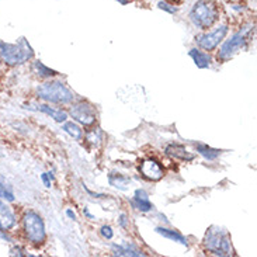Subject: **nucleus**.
Instances as JSON below:
<instances>
[{
  "label": "nucleus",
  "mask_w": 257,
  "mask_h": 257,
  "mask_svg": "<svg viewBox=\"0 0 257 257\" xmlns=\"http://www.w3.org/2000/svg\"><path fill=\"white\" fill-rule=\"evenodd\" d=\"M220 17V7L214 0H197L190 12L191 23L201 28L208 30Z\"/></svg>",
  "instance_id": "obj_1"
},
{
  "label": "nucleus",
  "mask_w": 257,
  "mask_h": 257,
  "mask_svg": "<svg viewBox=\"0 0 257 257\" xmlns=\"http://www.w3.org/2000/svg\"><path fill=\"white\" fill-rule=\"evenodd\" d=\"M33 55V48L30 47L25 38H20L17 44H7L0 41V59H3L9 66L21 65L31 59Z\"/></svg>",
  "instance_id": "obj_2"
},
{
  "label": "nucleus",
  "mask_w": 257,
  "mask_h": 257,
  "mask_svg": "<svg viewBox=\"0 0 257 257\" xmlns=\"http://www.w3.org/2000/svg\"><path fill=\"white\" fill-rule=\"evenodd\" d=\"M205 249L215 256L232 255V245L229 233L220 226H211L204 238Z\"/></svg>",
  "instance_id": "obj_3"
},
{
  "label": "nucleus",
  "mask_w": 257,
  "mask_h": 257,
  "mask_svg": "<svg viewBox=\"0 0 257 257\" xmlns=\"http://www.w3.org/2000/svg\"><path fill=\"white\" fill-rule=\"evenodd\" d=\"M38 97L55 104H69L73 101V93L62 82H45L37 89Z\"/></svg>",
  "instance_id": "obj_4"
},
{
  "label": "nucleus",
  "mask_w": 257,
  "mask_h": 257,
  "mask_svg": "<svg viewBox=\"0 0 257 257\" xmlns=\"http://www.w3.org/2000/svg\"><path fill=\"white\" fill-rule=\"evenodd\" d=\"M23 228L27 239L34 243V245H41L47 239V232H45V225L44 220L39 217L36 211H27L23 217Z\"/></svg>",
  "instance_id": "obj_5"
},
{
  "label": "nucleus",
  "mask_w": 257,
  "mask_h": 257,
  "mask_svg": "<svg viewBox=\"0 0 257 257\" xmlns=\"http://www.w3.org/2000/svg\"><path fill=\"white\" fill-rule=\"evenodd\" d=\"M252 33V25H247L243 27L240 31L235 33L232 37L229 38L220 49V54H218V59H220L222 62L229 61L231 58L235 56V54H238L240 49L243 48L246 45V42L249 41V36Z\"/></svg>",
  "instance_id": "obj_6"
},
{
  "label": "nucleus",
  "mask_w": 257,
  "mask_h": 257,
  "mask_svg": "<svg viewBox=\"0 0 257 257\" xmlns=\"http://www.w3.org/2000/svg\"><path fill=\"white\" fill-rule=\"evenodd\" d=\"M69 114L74 121L80 123L82 125H86V127L93 125L96 123V117H97L96 109L87 101H80V103L74 104L69 111Z\"/></svg>",
  "instance_id": "obj_7"
},
{
  "label": "nucleus",
  "mask_w": 257,
  "mask_h": 257,
  "mask_svg": "<svg viewBox=\"0 0 257 257\" xmlns=\"http://www.w3.org/2000/svg\"><path fill=\"white\" fill-rule=\"evenodd\" d=\"M228 30H229L228 25H220V27H218L217 30H214L212 33L204 34V36H198V37L196 38L197 44L202 49H205V51H212V49L218 47V44H220L223 38L226 37Z\"/></svg>",
  "instance_id": "obj_8"
},
{
  "label": "nucleus",
  "mask_w": 257,
  "mask_h": 257,
  "mask_svg": "<svg viewBox=\"0 0 257 257\" xmlns=\"http://www.w3.org/2000/svg\"><path fill=\"white\" fill-rule=\"evenodd\" d=\"M139 171L142 173V176L145 179L150 180V182H158V180H160L163 177V174H165V170H163L162 165L155 159L144 160L141 163V166H139Z\"/></svg>",
  "instance_id": "obj_9"
},
{
  "label": "nucleus",
  "mask_w": 257,
  "mask_h": 257,
  "mask_svg": "<svg viewBox=\"0 0 257 257\" xmlns=\"http://www.w3.org/2000/svg\"><path fill=\"white\" fill-rule=\"evenodd\" d=\"M16 226V215L13 209L0 201V229L3 231H10Z\"/></svg>",
  "instance_id": "obj_10"
},
{
  "label": "nucleus",
  "mask_w": 257,
  "mask_h": 257,
  "mask_svg": "<svg viewBox=\"0 0 257 257\" xmlns=\"http://www.w3.org/2000/svg\"><path fill=\"white\" fill-rule=\"evenodd\" d=\"M165 153L167 156H170L173 159L183 160V162H191L194 160V155H191L183 145H179V144H170L167 145L165 149Z\"/></svg>",
  "instance_id": "obj_11"
},
{
  "label": "nucleus",
  "mask_w": 257,
  "mask_h": 257,
  "mask_svg": "<svg viewBox=\"0 0 257 257\" xmlns=\"http://www.w3.org/2000/svg\"><path fill=\"white\" fill-rule=\"evenodd\" d=\"M131 205L135 209L141 211V212H149L150 209L153 208V205L149 201V197H147L145 190H136L135 191V196L131 200Z\"/></svg>",
  "instance_id": "obj_12"
},
{
  "label": "nucleus",
  "mask_w": 257,
  "mask_h": 257,
  "mask_svg": "<svg viewBox=\"0 0 257 257\" xmlns=\"http://www.w3.org/2000/svg\"><path fill=\"white\" fill-rule=\"evenodd\" d=\"M111 252L114 256H145V253H142V250H139L138 247L132 243H124V245H112Z\"/></svg>",
  "instance_id": "obj_13"
},
{
  "label": "nucleus",
  "mask_w": 257,
  "mask_h": 257,
  "mask_svg": "<svg viewBox=\"0 0 257 257\" xmlns=\"http://www.w3.org/2000/svg\"><path fill=\"white\" fill-rule=\"evenodd\" d=\"M25 109H30V110L34 111H41V112L47 114L49 117H52V118H54L55 121H58V123H65L66 118H68V115H66L65 111L55 110V109L49 107L47 104H38V106H34V107H25Z\"/></svg>",
  "instance_id": "obj_14"
},
{
  "label": "nucleus",
  "mask_w": 257,
  "mask_h": 257,
  "mask_svg": "<svg viewBox=\"0 0 257 257\" xmlns=\"http://www.w3.org/2000/svg\"><path fill=\"white\" fill-rule=\"evenodd\" d=\"M188 55L193 58V61L197 65V68H200V69H207V68H209V65H211V56H209L207 52H202L200 49L193 48L190 49Z\"/></svg>",
  "instance_id": "obj_15"
},
{
  "label": "nucleus",
  "mask_w": 257,
  "mask_h": 257,
  "mask_svg": "<svg viewBox=\"0 0 257 257\" xmlns=\"http://www.w3.org/2000/svg\"><path fill=\"white\" fill-rule=\"evenodd\" d=\"M156 232L162 235L163 238H167V239H170L173 242H179V243H182V245L187 246V239L184 238L183 235L180 232H177V231H173V229H167V228H156Z\"/></svg>",
  "instance_id": "obj_16"
},
{
  "label": "nucleus",
  "mask_w": 257,
  "mask_h": 257,
  "mask_svg": "<svg viewBox=\"0 0 257 257\" xmlns=\"http://www.w3.org/2000/svg\"><path fill=\"white\" fill-rule=\"evenodd\" d=\"M109 182H110L112 187L120 188V190H127L128 185L131 184L129 177H127L124 174H120V173H111L110 176H109Z\"/></svg>",
  "instance_id": "obj_17"
},
{
  "label": "nucleus",
  "mask_w": 257,
  "mask_h": 257,
  "mask_svg": "<svg viewBox=\"0 0 257 257\" xmlns=\"http://www.w3.org/2000/svg\"><path fill=\"white\" fill-rule=\"evenodd\" d=\"M197 152L207 160H215L220 155V149H214L205 144H197Z\"/></svg>",
  "instance_id": "obj_18"
},
{
  "label": "nucleus",
  "mask_w": 257,
  "mask_h": 257,
  "mask_svg": "<svg viewBox=\"0 0 257 257\" xmlns=\"http://www.w3.org/2000/svg\"><path fill=\"white\" fill-rule=\"evenodd\" d=\"M0 198L6 200V201H14V193L10 184L4 180L3 176H0Z\"/></svg>",
  "instance_id": "obj_19"
},
{
  "label": "nucleus",
  "mask_w": 257,
  "mask_h": 257,
  "mask_svg": "<svg viewBox=\"0 0 257 257\" xmlns=\"http://www.w3.org/2000/svg\"><path fill=\"white\" fill-rule=\"evenodd\" d=\"M62 129L66 132V134H69L73 139L76 141H79V139H82V136H83V131H82V128L77 125V124L74 123H65L62 125Z\"/></svg>",
  "instance_id": "obj_20"
},
{
  "label": "nucleus",
  "mask_w": 257,
  "mask_h": 257,
  "mask_svg": "<svg viewBox=\"0 0 257 257\" xmlns=\"http://www.w3.org/2000/svg\"><path fill=\"white\" fill-rule=\"evenodd\" d=\"M33 69H34V72H36L39 77H51V76H55V74H56L55 71L49 69L48 66H45L42 62L39 61H36L33 63Z\"/></svg>",
  "instance_id": "obj_21"
},
{
  "label": "nucleus",
  "mask_w": 257,
  "mask_h": 257,
  "mask_svg": "<svg viewBox=\"0 0 257 257\" xmlns=\"http://www.w3.org/2000/svg\"><path fill=\"white\" fill-rule=\"evenodd\" d=\"M86 138H87V141H89L90 144L98 145L100 141H101V132H100L98 128H96V129H93V131H89V132L86 134Z\"/></svg>",
  "instance_id": "obj_22"
},
{
  "label": "nucleus",
  "mask_w": 257,
  "mask_h": 257,
  "mask_svg": "<svg viewBox=\"0 0 257 257\" xmlns=\"http://www.w3.org/2000/svg\"><path fill=\"white\" fill-rule=\"evenodd\" d=\"M100 233H101V236H103L104 239H111V238L114 236V232H112L111 226H109V225H104V226H101V229H100Z\"/></svg>",
  "instance_id": "obj_23"
},
{
  "label": "nucleus",
  "mask_w": 257,
  "mask_h": 257,
  "mask_svg": "<svg viewBox=\"0 0 257 257\" xmlns=\"http://www.w3.org/2000/svg\"><path fill=\"white\" fill-rule=\"evenodd\" d=\"M159 9H162V10H166V12L171 13V14H174V13L177 12V9H176L174 6H171V4H169V3H165V1H160Z\"/></svg>",
  "instance_id": "obj_24"
},
{
  "label": "nucleus",
  "mask_w": 257,
  "mask_h": 257,
  "mask_svg": "<svg viewBox=\"0 0 257 257\" xmlns=\"http://www.w3.org/2000/svg\"><path fill=\"white\" fill-rule=\"evenodd\" d=\"M10 255L12 256H27L25 255V250L23 247H20V246H14L10 249Z\"/></svg>",
  "instance_id": "obj_25"
},
{
  "label": "nucleus",
  "mask_w": 257,
  "mask_h": 257,
  "mask_svg": "<svg viewBox=\"0 0 257 257\" xmlns=\"http://www.w3.org/2000/svg\"><path fill=\"white\" fill-rule=\"evenodd\" d=\"M41 179H42V182H44V184H45V187H51V177H49L48 173H42L41 174Z\"/></svg>",
  "instance_id": "obj_26"
},
{
  "label": "nucleus",
  "mask_w": 257,
  "mask_h": 257,
  "mask_svg": "<svg viewBox=\"0 0 257 257\" xmlns=\"http://www.w3.org/2000/svg\"><path fill=\"white\" fill-rule=\"evenodd\" d=\"M118 220H118L120 226H121V228H127V215H125V214H121Z\"/></svg>",
  "instance_id": "obj_27"
},
{
  "label": "nucleus",
  "mask_w": 257,
  "mask_h": 257,
  "mask_svg": "<svg viewBox=\"0 0 257 257\" xmlns=\"http://www.w3.org/2000/svg\"><path fill=\"white\" fill-rule=\"evenodd\" d=\"M0 238H1V239H4V240H7V242H10V243H14V240H13L12 238H10L7 233L3 232V229H0Z\"/></svg>",
  "instance_id": "obj_28"
},
{
  "label": "nucleus",
  "mask_w": 257,
  "mask_h": 257,
  "mask_svg": "<svg viewBox=\"0 0 257 257\" xmlns=\"http://www.w3.org/2000/svg\"><path fill=\"white\" fill-rule=\"evenodd\" d=\"M66 215H68L71 220H76V215H74V212L73 211H71V209H68V211H66Z\"/></svg>",
  "instance_id": "obj_29"
},
{
  "label": "nucleus",
  "mask_w": 257,
  "mask_h": 257,
  "mask_svg": "<svg viewBox=\"0 0 257 257\" xmlns=\"http://www.w3.org/2000/svg\"><path fill=\"white\" fill-rule=\"evenodd\" d=\"M85 215L87 217V218H90V220H93V218H94V217H93V215L87 211V208H85Z\"/></svg>",
  "instance_id": "obj_30"
},
{
  "label": "nucleus",
  "mask_w": 257,
  "mask_h": 257,
  "mask_svg": "<svg viewBox=\"0 0 257 257\" xmlns=\"http://www.w3.org/2000/svg\"><path fill=\"white\" fill-rule=\"evenodd\" d=\"M117 1H120V3H123V4H127V3H128V0H117Z\"/></svg>",
  "instance_id": "obj_31"
}]
</instances>
